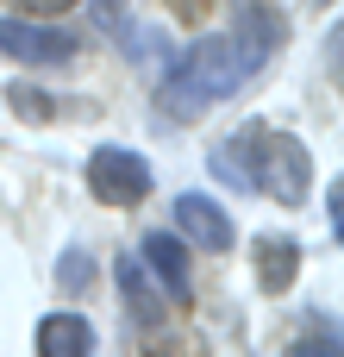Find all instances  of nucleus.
I'll use <instances>...</instances> for the list:
<instances>
[{"label": "nucleus", "mask_w": 344, "mask_h": 357, "mask_svg": "<svg viewBox=\"0 0 344 357\" xmlns=\"http://www.w3.org/2000/svg\"><path fill=\"white\" fill-rule=\"evenodd\" d=\"M0 50L19 56V63H69L75 56V38L44 25V19H0Z\"/></svg>", "instance_id": "obj_4"}, {"label": "nucleus", "mask_w": 344, "mask_h": 357, "mask_svg": "<svg viewBox=\"0 0 344 357\" xmlns=\"http://www.w3.org/2000/svg\"><path fill=\"white\" fill-rule=\"evenodd\" d=\"M113 276H119V289H125V307H132V320L157 326V320H163V289L150 282V270H144L138 257H119V264H113Z\"/></svg>", "instance_id": "obj_8"}, {"label": "nucleus", "mask_w": 344, "mask_h": 357, "mask_svg": "<svg viewBox=\"0 0 344 357\" xmlns=\"http://www.w3.org/2000/svg\"><path fill=\"white\" fill-rule=\"evenodd\" d=\"M38 357H94V326L81 314H44L38 320Z\"/></svg>", "instance_id": "obj_7"}, {"label": "nucleus", "mask_w": 344, "mask_h": 357, "mask_svg": "<svg viewBox=\"0 0 344 357\" xmlns=\"http://www.w3.org/2000/svg\"><path fill=\"white\" fill-rule=\"evenodd\" d=\"M295 270H301V245H295V238H263V245H257V276H263V289H288Z\"/></svg>", "instance_id": "obj_9"}, {"label": "nucleus", "mask_w": 344, "mask_h": 357, "mask_svg": "<svg viewBox=\"0 0 344 357\" xmlns=\"http://www.w3.org/2000/svg\"><path fill=\"white\" fill-rule=\"evenodd\" d=\"M138 264L157 276V289H163L169 301H188L194 276H188V251H182V238H175V232H144V245H138Z\"/></svg>", "instance_id": "obj_6"}, {"label": "nucleus", "mask_w": 344, "mask_h": 357, "mask_svg": "<svg viewBox=\"0 0 344 357\" xmlns=\"http://www.w3.org/2000/svg\"><path fill=\"white\" fill-rule=\"evenodd\" d=\"M282 38H288L282 13H269V6H238L232 31H213V38L188 44L182 63L163 75V88H157L163 119H201L213 100L238 94V88L282 50Z\"/></svg>", "instance_id": "obj_1"}, {"label": "nucleus", "mask_w": 344, "mask_h": 357, "mask_svg": "<svg viewBox=\"0 0 344 357\" xmlns=\"http://www.w3.org/2000/svg\"><path fill=\"white\" fill-rule=\"evenodd\" d=\"M213 176H226L232 188H269V201L301 207L313 188V157L295 132H269V126H244L226 151L207 157Z\"/></svg>", "instance_id": "obj_2"}, {"label": "nucleus", "mask_w": 344, "mask_h": 357, "mask_svg": "<svg viewBox=\"0 0 344 357\" xmlns=\"http://www.w3.org/2000/svg\"><path fill=\"white\" fill-rule=\"evenodd\" d=\"M150 163L138 157V151H125V144H100L94 157H88V188H94V201H107V207H138L144 195H150Z\"/></svg>", "instance_id": "obj_3"}, {"label": "nucleus", "mask_w": 344, "mask_h": 357, "mask_svg": "<svg viewBox=\"0 0 344 357\" xmlns=\"http://www.w3.org/2000/svg\"><path fill=\"white\" fill-rule=\"evenodd\" d=\"M288 357H338V326L326 320L320 333H307V339H301V345H295Z\"/></svg>", "instance_id": "obj_10"}, {"label": "nucleus", "mask_w": 344, "mask_h": 357, "mask_svg": "<svg viewBox=\"0 0 344 357\" xmlns=\"http://www.w3.org/2000/svg\"><path fill=\"white\" fill-rule=\"evenodd\" d=\"M13 113H25V119H50V107H44L38 88H13Z\"/></svg>", "instance_id": "obj_11"}, {"label": "nucleus", "mask_w": 344, "mask_h": 357, "mask_svg": "<svg viewBox=\"0 0 344 357\" xmlns=\"http://www.w3.org/2000/svg\"><path fill=\"white\" fill-rule=\"evenodd\" d=\"M56 276H63L69 289H81V282H88V257H81V251H69V257L56 264Z\"/></svg>", "instance_id": "obj_12"}, {"label": "nucleus", "mask_w": 344, "mask_h": 357, "mask_svg": "<svg viewBox=\"0 0 344 357\" xmlns=\"http://www.w3.org/2000/svg\"><path fill=\"white\" fill-rule=\"evenodd\" d=\"M19 6H25V19H56V13H69L81 0H19Z\"/></svg>", "instance_id": "obj_13"}, {"label": "nucleus", "mask_w": 344, "mask_h": 357, "mask_svg": "<svg viewBox=\"0 0 344 357\" xmlns=\"http://www.w3.org/2000/svg\"><path fill=\"white\" fill-rule=\"evenodd\" d=\"M175 226H182V238H194L201 251H226V245L238 238L232 213H226L219 201H207V195H175Z\"/></svg>", "instance_id": "obj_5"}]
</instances>
